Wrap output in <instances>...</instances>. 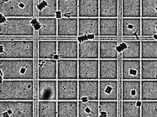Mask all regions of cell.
<instances>
[{"instance_id": "cell-17", "label": "cell", "mask_w": 157, "mask_h": 117, "mask_svg": "<svg viewBox=\"0 0 157 117\" xmlns=\"http://www.w3.org/2000/svg\"><path fill=\"white\" fill-rule=\"evenodd\" d=\"M37 68L38 80L57 79V60L38 59Z\"/></svg>"}, {"instance_id": "cell-8", "label": "cell", "mask_w": 157, "mask_h": 117, "mask_svg": "<svg viewBox=\"0 0 157 117\" xmlns=\"http://www.w3.org/2000/svg\"><path fill=\"white\" fill-rule=\"evenodd\" d=\"M57 101H78V80H57Z\"/></svg>"}, {"instance_id": "cell-24", "label": "cell", "mask_w": 157, "mask_h": 117, "mask_svg": "<svg viewBox=\"0 0 157 117\" xmlns=\"http://www.w3.org/2000/svg\"><path fill=\"white\" fill-rule=\"evenodd\" d=\"M121 35L123 37L141 36V18H123Z\"/></svg>"}, {"instance_id": "cell-6", "label": "cell", "mask_w": 157, "mask_h": 117, "mask_svg": "<svg viewBox=\"0 0 157 117\" xmlns=\"http://www.w3.org/2000/svg\"><path fill=\"white\" fill-rule=\"evenodd\" d=\"M33 101H0V117H35Z\"/></svg>"}, {"instance_id": "cell-11", "label": "cell", "mask_w": 157, "mask_h": 117, "mask_svg": "<svg viewBox=\"0 0 157 117\" xmlns=\"http://www.w3.org/2000/svg\"><path fill=\"white\" fill-rule=\"evenodd\" d=\"M100 80H78V101H99Z\"/></svg>"}, {"instance_id": "cell-25", "label": "cell", "mask_w": 157, "mask_h": 117, "mask_svg": "<svg viewBox=\"0 0 157 117\" xmlns=\"http://www.w3.org/2000/svg\"><path fill=\"white\" fill-rule=\"evenodd\" d=\"M78 18H100V0H78Z\"/></svg>"}, {"instance_id": "cell-39", "label": "cell", "mask_w": 157, "mask_h": 117, "mask_svg": "<svg viewBox=\"0 0 157 117\" xmlns=\"http://www.w3.org/2000/svg\"><path fill=\"white\" fill-rule=\"evenodd\" d=\"M100 117H118V101H100Z\"/></svg>"}, {"instance_id": "cell-34", "label": "cell", "mask_w": 157, "mask_h": 117, "mask_svg": "<svg viewBox=\"0 0 157 117\" xmlns=\"http://www.w3.org/2000/svg\"><path fill=\"white\" fill-rule=\"evenodd\" d=\"M118 0H100V18H118Z\"/></svg>"}, {"instance_id": "cell-12", "label": "cell", "mask_w": 157, "mask_h": 117, "mask_svg": "<svg viewBox=\"0 0 157 117\" xmlns=\"http://www.w3.org/2000/svg\"><path fill=\"white\" fill-rule=\"evenodd\" d=\"M122 80H141V59H122Z\"/></svg>"}, {"instance_id": "cell-1", "label": "cell", "mask_w": 157, "mask_h": 117, "mask_svg": "<svg viewBox=\"0 0 157 117\" xmlns=\"http://www.w3.org/2000/svg\"><path fill=\"white\" fill-rule=\"evenodd\" d=\"M33 80H2L0 101H33Z\"/></svg>"}, {"instance_id": "cell-22", "label": "cell", "mask_w": 157, "mask_h": 117, "mask_svg": "<svg viewBox=\"0 0 157 117\" xmlns=\"http://www.w3.org/2000/svg\"><path fill=\"white\" fill-rule=\"evenodd\" d=\"M56 18H78V0H57Z\"/></svg>"}, {"instance_id": "cell-5", "label": "cell", "mask_w": 157, "mask_h": 117, "mask_svg": "<svg viewBox=\"0 0 157 117\" xmlns=\"http://www.w3.org/2000/svg\"><path fill=\"white\" fill-rule=\"evenodd\" d=\"M35 0H0V14L6 18H32Z\"/></svg>"}, {"instance_id": "cell-18", "label": "cell", "mask_w": 157, "mask_h": 117, "mask_svg": "<svg viewBox=\"0 0 157 117\" xmlns=\"http://www.w3.org/2000/svg\"><path fill=\"white\" fill-rule=\"evenodd\" d=\"M118 80H101L99 85V101H118Z\"/></svg>"}, {"instance_id": "cell-41", "label": "cell", "mask_w": 157, "mask_h": 117, "mask_svg": "<svg viewBox=\"0 0 157 117\" xmlns=\"http://www.w3.org/2000/svg\"><path fill=\"white\" fill-rule=\"evenodd\" d=\"M141 18H157V0H141Z\"/></svg>"}, {"instance_id": "cell-4", "label": "cell", "mask_w": 157, "mask_h": 117, "mask_svg": "<svg viewBox=\"0 0 157 117\" xmlns=\"http://www.w3.org/2000/svg\"><path fill=\"white\" fill-rule=\"evenodd\" d=\"M33 18H6L1 15V37L34 36L35 29L32 24Z\"/></svg>"}, {"instance_id": "cell-15", "label": "cell", "mask_w": 157, "mask_h": 117, "mask_svg": "<svg viewBox=\"0 0 157 117\" xmlns=\"http://www.w3.org/2000/svg\"><path fill=\"white\" fill-rule=\"evenodd\" d=\"M57 80H38V101H57Z\"/></svg>"}, {"instance_id": "cell-33", "label": "cell", "mask_w": 157, "mask_h": 117, "mask_svg": "<svg viewBox=\"0 0 157 117\" xmlns=\"http://www.w3.org/2000/svg\"><path fill=\"white\" fill-rule=\"evenodd\" d=\"M141 80H157V59H141Z\"/></svg>"}, {"instance_id": "cell-16", "label": "cell", "mask_w": 157, "mask_h": 117, "mask_svg": "<svg viewBox=\"0 0 157 117\" xmlns=\"http://www.w3.org/2000/svg\"><path fill=\"white\" fill-rule=\"evenodd\" d=\"M57 36H78V18H60L57 19Z\"/></svg>"}, {"instance_id": "cell-36", "label": "cell", "mask_w": 157, "mask_h": 117, "mask_svg": "<svg viewBox=\"0 0 157 117\" xmlns=\"http://www.w3.org/2000/svg\"><path fill=\"white\" fill-rule=\"evenodd\" d=\"M38 117H57V101H38Z\"/></svg>"}, {"instance_id": "cell-30", "label": "cell", "mask_w": 157, "mask_h": 117, "mask_svg": "<svg viewBox=\"0 0 157 117\" xmlns=\"http://www.w3.org/2000/svg\"><path fill=\"white\" fill-rule=\"evenodd\" d=\"M57 117H78V101H57Z\"/></svg>"}, {"instance_id": "cell-38", "label": "cell", "mask_w": 157, "mask_h": 117, "mask_svg": "<svg viewBox=\"0 0 157 117\" xmlns=\"http://www.w3.org/2000/svg\"><path fill=\"white\" fill-rule=\"evenodd\" d=\"M141 101H123L121 117H141Z\"/></svg>"}, {"instance_id": "cell-7", "label": "cell", "mask_w": 157, "mask_h": 117, "mask_svg": "<svg viewBox=\"0 0 157 117\" xmlns=\"http://www.w3.org/2000/svg\"><path fill=\"white\" fill-rule=\"evenodd\" d=\"M100 36V18H78L79 42Z\"/></svg>"}, {"instance_id": "cell-27", "label": "cell", "mask_w": 157, "mask_h": 117, "mask_svg": "<svg viewBox=\"0 0 157 117\" xmlns=\"http://www.w3.org/2000/svg\"><path fill=\"white\" fill-rule=\"evenodd\" d=\"M38 18H56L57 0H36Z\"/></svg>"}, {"instance_id": "cell-3", "label": "cell", "mask_w": 157, "mask_h": 117, "mask_svg": "<svg viewBox=\"0 0 157 117\" xmlns=\"http://www.w3.org/2000/svg\"><path fill=\"white\" fill-rule=\"evenodd\" d=\"M35 42L31 39L0 41V59H34Z\"/></svg>"}, {"instance_id": "cell-42", "label": "cell", "mask_w": 157, "mask_h": 117, "mask_svg": "<svg viewBox=\"0 0 157 117\" xmlns=\"http://www.w3.org/2000/svg\"><path fill=\"white\" fill-rule=\"evenodd\" d=\"M141 117H157V101H141Z\"/></svg>"}, {"instance_id": "cell-35", "label": "cell", "mask_w": 157, "mask_h": 117, "mask_svg": "<svg viewBox=\"0 0 157 117\" xmlns=\"http://www.w3.org/2000/svg\"><path fill=\"white\" fill-rule=\"evenodd\" d=\"M141 101H157V80H141Z\"/></svg>"}, {"instance_id": "cell-37", "label": "cell", "mask_w": 157, "mask_h": 117, "mask_svg": "<svg viewBox=\"0 0 157 117\" xmlns=\"http://www.w3.org/2000/svg\"><path fill=\"white\" fill-rule=\"evenodd\" d=\"M141 59H157V39L141 41Z\"/></svg>"}, {"instance_id": "cell-10", "label": "cell", "mask_w": 157, "mask_h": 117, "mask_svg": "<svg viewBox=\"0 0 157 117\" xmlns=\"http://www.w3.org/2000/svg\"><path fill=\"white\" fill-rule=\"evenodd\" d=\"M100 59H78V80H99Z\"/></svg>"}, {"instance_id": "cell-21", "label": "cell", "mask_w": 157, "mask_h": 117, "mask_svg": "<svg viewBox=\"0 0 157 117\" xmlns=\"http://www.w3.org/2000/svg\"><path fill=\"white\" fill-rule=\"evenodd\" d=\"M118 79V59H100V80Z\"/></svg>"}, {"instance_id": "cell-40", "label": "cell", "mask_w": 157, "mask_h": 117, "mask_svg": "<svg viewBox=\"0 0 157 117\" xmlns=\"http://www.w3.org/2000/svg\"><path fill=\"white\" fill-rule=\"evenodd\" d=\"M141 36L157 39V18H141Z\"/></svg>"}, {"instance_id": "cell-9", "label": "cell", "mask_w": 157, "mask_h": 117, "mask_svg": "<svg viewBox=\"0 0 157 117\" xmlns=\"http://www.w3.org/2000/svg\"><path fill=\"white\" fill-rule=\"evenodd\" d=\"M57 80H78V59H58Z\"/></svg>"}, {"instance_id": "cell-23", "label": "cell", "mask_w": 157, "mask_h": 117, "mask_svg": "<svg viewBox=\"0 0 157 117\" xmlns=\"http://www.w3.org/2000/svg\"><path fill=\"white\" fill-rule=\"evenodd\" d=\"M39 37L57 36L56 18H38V23L35 26Z\"/></svg>"}, {"instance_id": "cell-29", "label": "cell", "mask_w": 157, "mask_h": 117, "mask_svg": "<svg viewBox=\"0 0 157 117\" xmlns=\"http://www.w3.org/2000/svg\"><path fill=\"white\" fill-rule=\"evenodd\" d=\"M118 44L117 40L100 41V59H118Z\"/></svg>"}, {"instance_id": "cell-31", "label": "cell", "mask_w": 157, "mask_h": 117, "mask_svg": "<svg viewBox=\"0 0 157 117\" xmlns=\"http://www.w3.org/2000/svg\"><path fill=\"white\" fill-rule=\"evenodd\" d=\"M122 17L141 18V0H122Z\"/></svg>"}, {"instance_id": "cell-20", "label": "cell", "mask_w": 157, "mask_h": 117, "mask_svg": "<svg viewBox=\"0 0 157 117\" xmlns=\"http://www.w3.org/2000/svg\"><path fill=\"white\" fill-rule=\"evenodd\" d=\"M100 41L90 39L79 42L78 59H99Z\"/></svg>"}, {"instance_id": "cell-13", "label": "cell", "mask_w": 157, "mask_h": 117, "mask_svg": "<svg viewBox=\"0 0 157 117\" xmlns=\"http://www.w3.org/2000/svg\"><path fill=\"white\" fill-rule=\"evenodd\" d=\"M122 59H141V44L140 40H123L117 47Z\"/></svg>"}, {"instance_id": "cell-2", "label": "cell", "mask_w": 157, "mask_h": 117, "mask_svg": "<svg viewBox=\"0 0 157 117\" xmlns=\"http://www.w3.org/2000/svg\"><path fill=\"white\" fill-rule=\"evenodd\" d=\"M2 80H34V59H0Z\"/></svg>"}, {"instance_id": "cell-32", "label": "cell", "mask_w": 157, "mask_h": 117, "mask_svg": "<svg viewBox=\"0 0 157 117\" xmlns=\"http://www.w3.org/2000/svg\"><path fill=\"white\" fill-rule=\"evenodd\" d=\"M100 101H78V117H100Z\"/></svg>"}, {"instance_id": "cell-26", "label": "cell", "mask_w": 157, "mask_h": 117, "mask_svg": "<svg viewBox=\"0 0 157 117\" xmlns=\"http://www.w3.org/2000/svg\"><path fill=\"white\" fill-rule=\"evenodd\" d=\"M57 41L55 40H39L38 41V59L56 60Z\"/></svg>"}, {"instance_id": "cell-19", "label": "cell", "mask_w": 157, "mask_h": 117, "mask_svg": "<svg viewBox=\"0 0 157 117\" xmlns=\"http://www.w3.org/2000/svg\"><path fill=\"white\" fill-rule=\"evenodd\" d=\"M122 100L141 101V80H122Z\"/></svg>"}, {"instance_id": "cell-28", "label": "cell", "mask_w": 157, "mask_h": 117, "mask_svg": "<svg viewBox=\"0 0 157 117\" xmlns=\"http://www.w3.org/2000/svg\"><path fill=\"white\" fill-rule=\"evenodd\" d=\"M118 35V18H100V36L117 37Z\"/></svg>"}, {"instance_id": "cell-14", "label": "cell", "mask_w": 157, "mask_h": 117, "mask_svg": "<svg viewBox=\"0 0 157 117\" xmlns=\"http://www.w3.org/2000/svg\"><path fill=\"white\" fill-rule=\"evenodd\" d=\"M78 44L77 40L57 41V60L78 59Z\"/></svg>"}]
</instances>
